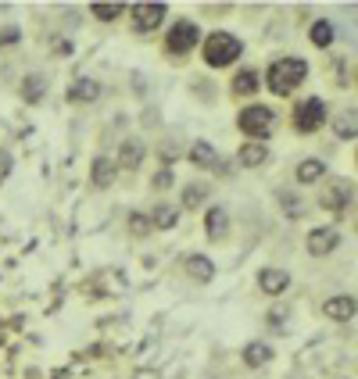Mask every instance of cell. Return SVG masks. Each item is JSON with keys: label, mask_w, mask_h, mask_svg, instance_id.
<instances>
[{"label": "cell", "mask_w": 358, "mask_h": 379, "mask_svg": "<svg viewBox=\"0 0 358 379\" xmlns=\"http://www.w3.org/2000/svg\"><path fill=\"white\" fill-rule=\"evenodd\" d=\"M348 201H351L348 186H334V190H326V194H322V208H330V211H341Z\"/></svg>", "instance_id": "603a6c76"}, {"label": "cell", "mask_w": 358, "mask_h": 379, "mask_svg": "<svg viewBox=\"0 0 358 379\" xmlns=\"http://www.w3.org/2000/svg\"><path fill=\"white\" fill-rule=\"evenodd\" d=\"M236 125H241V133H248L255 143H262V140L273 136L276 115H273V108H265V104H251V108H244V111H241Z\"/></svg>", "instance_id": "3957f363"}, {"label": "cell", "mask_w": 358, "mask_h": 379, "mask_svg": "<svg viewBox=\"0 0 358 379\" xmlns=\"http://www.w3.org/2000/svg\"><path fill=\"white\" fill-rule=\"evenodd\" d=\"M258 287L265 290V294H283L287 287H290V276L283 272V269H262V276H258Z\"/></svg>", "instance_id": "30bf717a"}, {"label": "cell", "mask_w": 358, "mask_h": 379, "mask_svg": "<svg viewBox=\"0 0 358 379\" xmlns=\"http://www.w3.org/2000/svg\"><path fill=\"white\" fill-rule=\"evenodd\" d=\"M233 90H236V93H255V90H258L255 72H241V76H236V83H233Z\"/></svg>", "instance_id": "484cf974"}, {"label": "cell", "mask_w": 358, "mask_h": 379, "mask_svg": "<svg viewBox=\"0 0 358 379\" xmlns=\"http://www.w3.org/2000/svg\"><path fill=\"white\" fill-rule=\"evenodd\" d=\"M151 222H155L158 229H176V222H179V208H172V204H162V208H155Z\"/></svg>", "instance_id": "7402d4cb"}, {"label": "cell", "mask_w": 358, "mask_h": 379, "mask_svg": "<svg viewBox=\"0 0 358 379\" xmlns=\"http://www.w3.org/2000/svg\"><path fill=\"white\" fill-rule=\"evenodd\" d=\"M236 157H241V165H244V169H258V165L268 162V147H265V143H244Z\"/></svg>", "instance_id": "9a60e30c"}, {"label": "cell", "mask_w": 358, "mask_h": 379, "mask_svg": "<svg viewBox=\"0 0 358 379\" xmlns=\"http://www.w3.org/2000/svg\"><path fill=\"white\" fill-rule=\"evenodd\" d=\"M183 269H187V276L197 279V283H212V279H215V262L204 258V255H190V258L183 262Z\"/></svg>", "instance_id": "9c48e42d"}, {"label": "cell", "mask_w": 358, "mask_h": 379, "mask_svg": "<svg viewBox=\"0 0 358 379\" xmlns=\"http://www.w3.org/2000/svg\"><path fill=\"white\" fill-rule=\"evenodd\" d=\"M118 162H122L126 169H136V165L143 162V140H140V136L126 140L122 147H118Z\"/></svg>", "instance_id": "2e32d148"}, {"label": "cell", "mask_w": 358, "mask_h": 379, "mask_svg": "<svg viewBox=\"0 0 358 379\" xmlns=\"http://www.w3.org/2000/svg\"><path fill=\"white\" fill-rule=\"evenodd\" d=\"M197 40H201V29H197V22H176V25L169 29V40H165V47H169L172 54H187L190 47H197Z\"/></svg>", "instance_id": "5b68a950"}, {"label": "cell", "mask_w": 358, "mask_h": 379, "mask_svg": "<svg viewBox=\"0 0 358 379\" xmlns=\"http://www.w3.org/2000/svg\"><path fill=\"white\" fill-rule=\"evenodd\" d=\"M355 311H358V301H355V297H348V294H341V297H330V301H326V315H330V319H337V322L355 319Z\"/></svg>", "instance_id": "8fae6325"}, {"label": "cell", "mask_w": 358, "mask_h": 379, "mask_svg": "<svg viewBox=\"0 0 358 379\" xmlns=\"http://www.w3.org/2000/svg\"><path fill=\"white\" fill-rule=\"evenodd\" d=\"M322 122H326V104L319 97H308V101L297 104V111H294V129L297 133H315Z\"/></svg>", "instance_id": "277c9868"}, {"label": "cell", "mask_w": 358, "mask_h": 379, "mask_svg": "<svg viewBox=\"0 0 358 379\" xmlns=\"http://www.w3.org/2000/svg\"><path fill=\"white\" fill-rule=\"evenodd\" d=\"M334 133L341 140H355L358 136V108H344L337 118H334Z\"/></svg>", "instance_id": "4fadbf2b"}, {"label": "cell", "mask_w": 358, "mask_h": 379, "mask_svg": "<svg viewBox=\"0 0 358 379\" xmlns=\"http://www.w3.org/2000/svg\"><path fill=\"white\" fill-rule=\"evenodd\" d=\"M280 197H283V204H287V215H290V218H297V215L305 211V204H297V201H294L290 194H280Z\"/></svg>", "instance_id": "83f0119b"}, {"label": "cell", "mask_w": 358, "mask_h": 379, "mask_svg": "<svg viewBox=\"0 0 358 379\" xmlns=\"http://www.w3.org/2000/svg\"><path fill=\"white\" fill-rule=\"evenodd\" d=\"M308 79V65L301 57H280L268 65V76H265V86L276 93V97H287V93H294L297 86H301Z\"/></svg>", "instance_id": "6da1fadb"}, {"label": "cell", "mask_w": 358, "mask_h": 379, "mask_svg": "<svg viewBox=\"0 0 358 379\" xmlns=\"http://www.w3.org/2000/svg\"><path fill=\"white\" fill-rule=\"evenodd\" d=\"M97 97H101V83L90 79V76H79V79L69 86V101H72V104H90V101H97Z\"/></svg>", "instance_id": "ba28073f"}, {"label": "cell", "mask_w": 358, "mask_h": 379, "mask_svg": "<svg viewBox=\"0 0 358 379\" xmlns=\"http://www.w3.org/2000/svg\"><path fill=\"white\" fill-rule=\"evenodd\" d=\"M90 11H94V15H97L101 22H111V18H118V15H122L126 8H122V4H94Z\"/></svg>", "instance_id": "d4e9b609"}, {"label": "cell", "mask_w": 358, "mask_h": 379, "mask_svg": "<svg viewBox=\"0 0 358 379\" xmlns=\"http://www.w3.org/2000/svg\"><path fill=\"white\" fill-rule=\"evenodd\" d=\"M322 172H326V165L319 157H308V162L297 165V183H315V179H322Z\"/></svg>", "instance_id": "44dd1931"}, {"label": "cell", "mask_w": 358, "mask_h": 379, "mask_svg": "<svg viewBox=\"0 0 358 379\" xmlns=\"http://www.w3.org/2000/svg\"><path fill=\"white\" fill-rule=\"evenodd\" d=\"M169 183H172V172H169V169H162V172L155 176V186H169Z\"/></svg>", "instance_id": "4dcf8cb0"}, {"label": "cell", "mask_w": 358, "mask_h": 379, "mask_svg": "<svg viewBox=\"0 0 358 379\" xmlns=\"http://www.w3.org/2000/svg\"><path fill=\"white\" fill-rule=\"evenodd\" d=\"M268 362H273V347H268V343L255 340V343H248V347H244V365L262 369V365H268Z\"/></svg>", "instance_id": "5bb4252c"}, {"label": "cell", "mask_w": 358, "mask_h": 379, "mask_svg": "<svg viewBox=\"0 0 358 379\" xmlns=\"http://www.w3.org/2000/svg\"><path fill=\"white\" fill-rule=\"evenodd\" d=\"M190 162H194L197 169H212V165H215V147L204 143V140H197V143L190 147Z\"/></svg>", "instance_id": "d6986e66"}, {"label": "cell", "mask_w": 358, "mask_h": 379, "mask_svg": "<svg viewBox=\"0 0 358 379\" xmlns=\"http://www.w3.org/2000/svg\"><path fill=\"white\" fill-rule=\"evenodd\" d=\"M305 247H308V255H315V258L334 255V250L341 247V233H337V229H330V226H319V229H312V233H308Z\"/></svg>", "instance_id": "8992f818"}, {"label": "cell", "mask_w": 358, "mask_h": 379, "mask_svg": "<svg viewBox=\"0 0 358 379\" xmlns=\"http://www.w3.org/2000/svg\"><path fill=\"white\" fill-rule=\"evenodd\" d=\"M204 233L212 236V240H226V233H229V215L222 208H208V215H204Z\"/></svg>", "instance_id": "7c38bea8"}, {"label": "cell", "mask_w": 358, "mask_h": 379, "mask_svg": "<svg viewBox=\"0 0 358 379\" xmlns=\"http://www.w3.org/2000/svg\"><path fill=\"white\" fill-rule=\"evenodd\" d=\"M18 29H4V33H0V47H4V43H18Z\"/></svg>", "instance_id": "f546056e"}, {"label": "cell", "mask_w": 358, "mask_h": 379, "mask_svg": "<svg viewBox=\"0 0 358 379\" xmlns=\"http://www.w3.org/2000/svg\"><path fill=\"white\" fill-rule=\"evenodd\" d=\"M129 15H133V25L140 33H151V29H158L162 18H165V4H133Z\"/></svg>", "instance_id": "52a82bcc"}, {"label": "cell", "mask_w": 358, "mask_h": 379, "mask_svg": "<svg viewBox=\"0 0 358 379\" xmlns=\"http://www.w3.org/2000/svg\"><path fill=\"white\" fill-rule=\"evenodd\" d=\"M151 226H155V222H147V215H140V211H133V215H129V229H133L136 236L151 233Z\"/></svg>", "instance_id": "4316f807"}, {"label": "cell", "mask_w": 358, "mask_h": 379, "mask_svg": "<svg viewBox=\"0 0 358 379\" xmlns=\"http://www.w3.org/2000/svg\"><path fill=\"white\" fill-rule=\"evenodd\" d=\"M308 36H312V43H315V47H330V43H334V25L326 22V18H319V22H312Z\"/></svg>", "instance_id": "ffe728a7"}, {"label": "cell", "mask_w": 358, "mask_h": 379, "mask_svg": "<svg viewBox=\"0 0 358 379\" xmlns=\"http://www.w3.org/2000/svg\"><path fill=\"white\" fill-rule=\"evenodd\" d=\"M241 40H236L233 33H212L204 40V61L212 69H226V65H233L236 57H241Z\"/></svg>", "instance_id": "7a4b0ae2"}, {"label": "cell", "mask_w": 358, "mask_h": 379, "mask_svg": "<svg viewBox=\"0 0 358 379\" xmlns=\"http://www.w3.org/2000/svg\"><path fill=\"white\" fill-rule=\"evenodd\" d=\"M11 165H15V162H11V154H8V150H0V183H4V179L11 176Z\"/></svg>", "instance_id": "f1b7e54d"}, {"label": "cell", "mask_w": 358, "mask_h": 379, "mask_svg": "<svg viewBox=\"0 0 358 379\" xmlns=\"http://www.w3.org/2000/svg\"><path fill=\"white\" fill-rule=\"evenodd\" d=\"M90 179H94V186L108 190V186L115 183V165L108 162V157H97V162H94V169H90Z\"/></svg>", "instance_id": "e0dca14e"}, {"label": "cell", "mask_w": 358, "mask_h": 379, "mask_svg": "<svg viewBox=\"0 0 358 379\" xmlns=\"http://www.w3.org/2000/svg\"><path fill=\"white\" fill-rule=\"evenodd\" d=\"M57 54H72V43L69 40H57Z\"/></svg>", "instance_id": "1f68e13d"}, {"label": "cell", "mask_w": 358, "mask_h": 379, "mask_svg": "<svg viewBox=\"0 0 358 379\" xmlns=\"http://www.w3.org/2000/svg\"><path fill=\"white\" fill-rule=\"evenodd\" d=\"M204 197H208V190H204L201 183H190V186L183 190V204H187V208H197V204H204Z\"/></svg>", "instance_id": "cb8c5ba5"}, {"label": "cell", "mask_w": 358, "mask_h": 379, "mask_svg": "<svg viewBox=\"0 0 358 379\" xmlns=\"http://www.w3.org/2000/svg\"><path fill=\"white\" fill-rule=\"evenodd\" d=\"M47 93V79L43 76H25V83H22V97H25V104H36L40 97Z\"/></svg>", "instance_id": "ac0fdd59"}]
</instances>
